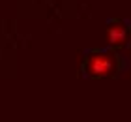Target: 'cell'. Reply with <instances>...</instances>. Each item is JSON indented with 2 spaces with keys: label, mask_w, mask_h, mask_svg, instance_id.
Instances as JSON below:
<instances>
[{
  "label": "cell",
  "mask_w": 131,
  "mask_h": 122,
  "mask_svg": "<svg viewBox=\"0 0 131 122\" xmlns=\"http://www.w3.org/2000/svg\"><path fill=\"white\" fill-rule=\"evenodd\" d=\"M86 70L94 77L111 75V73L114 71V58H112L111 54H105V53L90 54V58H88V62H86Z\"/></svg>",
  "instance_id": "6da1fadb"
},
{
  "label": "cell",
  "mask_w": 131,
  "mask_h": 122,
  "mask_svg": "<svg viewBox=\"0 0 131 122\" xmlns=\"http://www.w3.org/2000/svg\"><path fill=\"white\" fill-rule=\"evenodd\" d=\"M126 38H127V30L122 23L111 24L109 30H107V41L112 43V45H122L124 41H126Z\"/></svg>",
  "instance_id": "7a4b0ae2"
}]
</instances>
